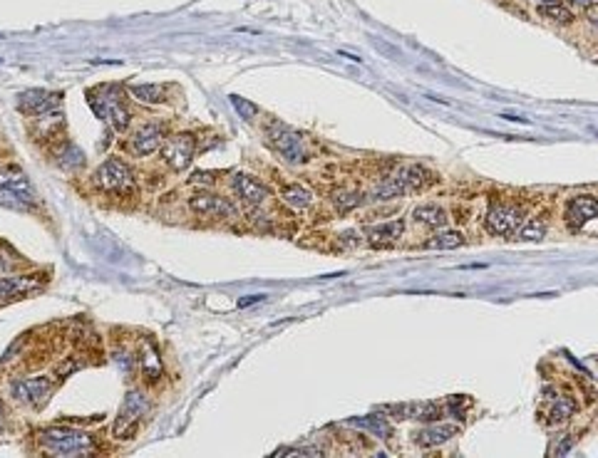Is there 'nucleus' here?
Instances as JSON below:
<instances>
[{"label": "nucleus", "mask_w": 598, "mask_h": 458, "mask_svg": "<svg viewBox=\"0 0 598 458\" xmlns=\"http://www.w3.org/2000/svg\"><path fill=\"white\" fill-rule=\"evenodd\" d=\"M40 446L55 456H87L94 451L92 436L77 429H62L53 426L40 434Z\"/></svg>", "instance_id": "1"}, {"label": "nucleus", "mask_w": 598, "mask_h": 458, "mask_svg": "<svg viewBox=\"0 0 598 458\" xmlns=\"http://www.w3.org/2000/svg\"><path fill=\"white\" fill-rule=\"evenodd\" d=\"M0 203L5 208L25 211L30 203H35V189L30 179L15 166L0 171Z\"/></svg>", "instance_id": "2"}, {"label": "nucleus", "mask_w": 598, "mask_h": 458, "mask_svg": "<svg viewBox=\"0 0 598 458\" xmlns=\"http://www.w3.org/2000/svg\"><path fill=\"white\" fill-rule=\"evenodd\" d=\"M89 104H92L94 114L109 124L117 132H124L129 127V112L122 104V94L117 87H99L89 92Z\"/></svg>", "instance_id": "3"}, {"label": "nucleus", "mask_w": 598, "mask_h": 458, "mask_svg": "<svg viewBox=\"0 0 598 458\" xmlns=\"http://www.w3.org/2000/svg\"><path fill=\"white\" fill-rule=\"evenodd\" d=\"M427 171L420 169V166H407V169H400L393 179L383 181L380 186H375L370 199L373 201H385V199H395V196L402 194H412V191H420L427 186Z\"/></svg>", "instance_id": "4"}, {"label": "nucleus", "mask_w": 598, "mask_h": 458, "mask_svg": "<svg viewBox=\"0 0 598 458\" xmlns=\"http://www.w3.org/2000/svg\"><path fill=\"white\" fill-rule=\"evenodd\" d=\"M94 184L99 189L109 191V194H122L134 186V174L122 159H107L104 164H99V169L94 171Z\"/></svg>", "instance_id": "5"}, {"label": "nucleus", "mask_w": 598, "mask_h": 458, "mask_svg": "<svg viewBox=\"0 0 598 458\" xmlns=\"http://www.w3.org/2000/svg\"><path fill=\"white\" fill-rule=\"evenodd\" d=\"M144 411H147V399L139 391H129L124 396L122 406H119V416L114 421V436L117 439H129L137 431L139 421H142Z\"/></svg>", "instance_id": "6"}, {"label": "nucleus", "mask_w": 598, "mask_h": 458, "mask_svg": "<svg viewBox=\"0 0 598 458\" xmlns=\"http://www.w3.org/2000/svg\"><path fill=\"white\" fill-rule=\"evenodd\" d=\"M268 142H271V147L283 156L286 161H290V164H303L305 161L303 139H300L298 132H293V129L286 127V124H273V127L268 129Z\"/></svg>", "instance_id": "7"}, {"label": "nucleus", "mask_w": 598, "mask_h": 458, "mask_svg": "<svg viewBox=\"0 0 598 458\" xmlns=\"http://www.w3.org/2000/svg\"><path fill=\"white\" fill-rule=\"evenodd\" d=\"M194 152H197V142H194L192 134H179V137L167 139V144L162 147V159L169 169L184 171L192 164Z\"/></svg>", "instance_id": "8"}, {"label": "nucleus", "mask_w": 598, "mask_h": 458, "mask_svg": "<svg viewBox=\"0 0 598 458\" xmlns=\"http://www.w3.org/2000/svg\"><path fill=\"white\" fill-rule=\"evenodd\" d=\"M18 109L25 114H33V117H40V114L55 112L60 107V99L62 94L60 92H45V89H28V92L20 94Z\"/></svg>", "instance_id": "9"}, {"label": "nucleus", "mask_w": 598, "mask_h": 458, "mask_svg": "<svg viewBox=\"0 0 598 458\" xmlns=\"http://www.w3.org/2000/svg\"><path fill=\"white\" fill-rule=\"evenodd\" d=\"M486 230L491 235H511L521 223V211L514 206H494L486 213Z\"/></svg>", "instance_id": "10"}, {"label": "nucleus", "mask_w": 598, "mask_h": 458, "mask_svg": "<svg viewBox=\"0 0 598 458\" xmlns=\"http://www.w3.org/2000/svg\"><path fill=\"white\" fill-rule=\"evenodd\" d=\"M192 211L197 216H209V218H234L236 216V206L231 201L221 199V196H211V194H197L189 201Z\"/></svg>", "instance_id": "11"}, {"label": "nucleus", "mask_w": 598, "mask_h": 458, "mask_svg": "<svg viewBox=\"0 0 598 458\" xmlns=\"http://www.w3.org/2000/svg\"><path fill=\"white\" fill-rule=\"evenodd\" d=\"M566 223H569L571 230H579L589 223L591 218L598 216V203L594 196H576L566 203Z\"/></svg>", "instance_id": "12"}, {"label": "nucleus", "mask_w": 598, "mask_h": 458, "mask_svg": "<svg viewBox=\"0 0 598 458\" xmlns=\"http://www.w3.org/2000/svg\"><path fill=\"white\" fill-rule=\"evenodd\" d=\"M231 189H234V194L239 196L241 201H246V203H251V206L266 203L271 196L268 189H266L259 179H254V176H249V174H236L234 179H231Z\"/></svg>", "instance_id": "13"}, {"label": "nucleus", "mask_w": 598, "mask_h": 458, "mask_svg": "<svg viewBox=\"0 0 598 458\" xmlns=\"http://www.w3.org/2000/svg\"><path fill=\"white\" fill-rule=\"evenodd\" d=\"M50 386L53 384H50L48 376H30V379L15 381L13 396L23 404H40L50 394Z\"/></svg>", "instance_id": "14"}, {"label": "nucleus", "mask_w": 598, "mask_h": 458, "mask_svg": "<svg viewBox=\"0 0 598 458\" xmlns=\"http://www.w3.org/2000/svg\"><path fill=\"white\" fill-rule=\"evenodd\" d=\"M162 142H164V132H162V127H159V124H144V127L137 129V132H134V137H132L134 152L142 154V156L154 154L159 147H162Z\"/></svg>", "instance_id": "15"}, {"label": "nucleus", "mask_w": 598, "mask_h": 458, "mask_svg": "<svg viewBox=\"0 0 598 458\" xmlns=\"http://www.w3.org/2000/svg\"><path fill=\"white\" fill-rule=\"evenodd\" d=\"M457 434H460V426L435 424V426H427V429L417 431V434H415V444H417V446H425V449H430V446L445 444V441H450L452 436H457Z\"/></svg>", "instance_id": "16"}, {"label": "nucleus", "mask_w": 598, "mask_h": 458, "mask_svg": "<svg viewBox=\"0 0 598 458\" xmlns=\"http://www.w3.org/2000/svg\"><path fill=\"white\" fill-rule=\"evenodd\" d=\"M38 280L35 278H0V300H15L20 295H28L30 290L38 288Z\"/></svg>", "instance_id": "17"}, {"label": "nucleus", "mask_w": 598, "mask_h": 458, "mask_svg": "<svg viewBox=\"0 0 598 458\" xmlns=\"http://www.w3.org/2000/svg\"><path fill=\"white\" fill-rule=\"evenodd\" d=\"M415 220L417 223H422V225H427V228H445L447 225V211L445 208H440L437 203H422V206H417L415 208Z\"/></svg>", "instance_id": "18"}, {"label": "nucleus", "mask_w": 598, "mask_h": 458, "mask_svg": "<svg viewBox=\"0 0 598 458\" xmlns=\"http://www.w3.org/2000/svg\"><path fill=\"white\" fill-rule=\"evenodd\" d=\"M139 367H142V374L147 376L149 381L162 376V357H159V352L154 350L152 342H144L142 345V352H139Z\"/></svg>", "instance_id": "19"}, {"label": "nucleus", "mask_w": 598, "mask_h": 458, "mask_svg": "<svg viewBox=\"0 0 598 458\" xmlns=\"http://www.w3.org/2000/svg\"><path fill=\"white\" fill-rule=\"evenodd\" d=\"M402 220H388V223H380L375 228L368 230V240L373 245H390L402 235Z\"/></svg>", "instance_id": "20"}, {"label": "nucleus", "mask_w": 598, "mask_h": 458, "mask_svg": "<svg viewBox=\"0 0 598 458\" xmlns=\"http://www.w3.org/2000/svg\"><path fill=\"white\" fill-rule=\"evenodd\" d=\"M348 424L358 426V429H365V431H373V434L380 436V439H390V436H393V426L388 424L385 416L368 414V416H360V419H350Z\"/></svg>", "instance_id": "21"}, {"label": "nucleus", "mask_w": 598, "mask_h": 458, "mask_svg": "<svg viewBox=\"0 0 598 458\" xmlns=\"http://www.w3.org/2000/svg\"><path fill=\"white\" fill-rule=\"evenodd\" d=\"M462 243H464V235H462L460 230H442V233H437L435 238L427 240L425 248H430V250H452V248H460Z\"/></svg>", "instance_id": "22"}, {"label": "nucleus", "mask_w": 598, "mask_h": 458, "mask_svg": "<svg viewBox=\"0 0 598 458\" xmlns=\"http://www.w3.org/2000/svg\"><path fill=\"white\" fill-rule=\"evenodd\" d=\"M129 92H132L139 102H147V104L164 102V87L162 84H132Z\"/></svg>", "instance_id": "23"}, {"label": "nucleus", "mask_w": 598, "mask_h": 458, "mask_svg": "<svg viewBox=\"0 0 598 458\" xmlns=\"http://www.w3.org/2000/svg\"><path fill=\"white\" fill-rule=\"evenodd\" d=\"M576 411V401L569 399V396H559V401H554L549 411V424H561V421L571 419Z\"/></svg>", "instance_id": "24"}, {"label": "nucleus", "mask_w": 598, "mask_h": 458, "mask_svg": "<svg viewBox=\"0 0 598 458\" xmlns=\"http://www.w3.org/2000/svg\"><path fill=\"white\" fill-rule=\"evenodd\" d=\"M283 201L290 206V208H308L310 201H313V196H310L308 189H303V186H288V189L283 191Z\"/></svg>", "instance_id": "25"}, {"label": "nucleus", "mask_w": 598, "mask_h": 458, "mask_svg": "<svg viewBox=\"0 0 598 458\" xmlns=\"http://www.w3.org/2000/svg\"><path fill=\"white\" fill-rule=\"evenodd\" d=\"M539 13L544 15V18L554 20V23H561V25H569L574 23V13H571L569 8H564V5L559 3H551V5H541Z\"/></svg>", "instance_id": "26"}, {"label": "nucleus", "mask_w": 598, "mask_h": 458, "mask_svg": "<svg viewBox=\"0 0 598 458\" xmlns=\"http://www.w3.org/2000/svg\"><path fill=\"white\" fill-rule=\"evenodd\" d=\"M333 201H335V208H338L340 213H345V211L358 208V206L365 201V196L358 194V191H343V194H338Z\"/></svg>", "instance_id": "27"}, {"label": "nucleus", "mask_w": 598, "mask_h": 458, "mask_svg": "<svg viewBox=\"0 0 598 458\" xmlns=\"http://www.w3.org/2000/svg\"><path fill=\"white\" fill-rule=\"evenodd\" d=\"M60 164L62 166H67V169H75V166H82L85 164V154L80 152L77 147H72L70 144L65 152H60Z\"/></svg>", "instance_id": "28"}, {"label": "nucleus", "mask_w": 598, "mask_h": 458, "mask_svg": "<svg viewBox=\"0 0 598 458\" xmlns=\"http://www.w3.org/2000/svg\"><path fill=\"white\" fill-rule=\"evenodd\" d=\"M544 235H546V225L539 223V220H529V223L519 230L521 240H541Z\"/></svg>", "instance_id": "29"}, {"label": "nucleus", "mask_w": 598, "mask_h": 458, "mask_svg": "<svg viewBox=\"0 0 598 458\" xmlns=\"http://www.w3.org/2000/svg\"><path fill=\"white\" fill-rule=\"evenodd\" d=\"M231 104H234V109L241 114L244 119H254L256 114H259V107L256 104H251L249 99L239 97V94H231Z\"/></svg>", "instance_id": "30"}, {"label": "nucleus", "mask_w": 598, "mask_h": 458, "mask_svg": "<svg viewBox=\"0 0 598 458\" xmlns=\"http://www.w3.org/2000/svg\"><path fill=\"white\" fill-rule=\"evenodd\" d=\"M209 176H211V174H206V171H204V174H201V171H199V174H194V176H192V181H194V184H201V181H204V184H209V181H211Z\"/></svg>", "instance_id": "31"}, {"label": "nucleus", "mask_w": 598, "mask_h": 458, "mask_svg": "<svg viewBox=\"0 0 598 458\" xmlns=\"http://www.w3.org/2000/svg\"><path fill=\"white\" fill-rule=\"evenodd\" d=\"M574 5H579V8H594L598 0H571Z\"/></svg>", "instance_id": "32"}, {"label": "nucleus", "mask_w": 598, "mask_h": 458, "mask_svg": "<svg viewBox=\"0 0 598 458\" xmlns=\"http://www.w3.org/2000/svg\"><path fill=\"white\" fill-rule=\"evenodd\" d=\"M261 300V295H251L249 300H241V307H246V305H251V303H259Z\"/></svg>", "instance_id": "33"}, {"label": "nucleus", "mask_w": 598, "mask_h": 458, "mask_svg": "<svg viewBox=\"0 0 598 458\" xmlns=\"http://www.w3.org/2000/svg\"><path fill=\"white\" fill-rule=\"evenodd\" d=\"M541 5H551V3H559V0H539Z\"/></svg>", "instance_id": "34"}]
</instances>
